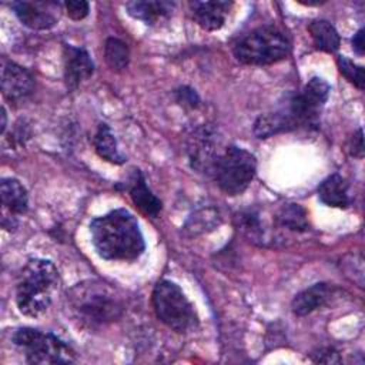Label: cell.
I'll return each instance as SVG.
<instances>
[{"mask_svg":"<svg viewBox=\"0 0 365 365\" xmlns=\"http://www.w3.org/2000/svg\"><path fill=\"white\" fill-rule=\"evenodd\" d=\"M96 252L108 261H134L145 250L137 218L125 208H115L90 221Z\"/></svg>","mask_w":365,"mask_h":365,"instance_id":"cell-1","label":"cell"},{"mask_svg":"<svg viewBox=\"0 0 365 365\" xmlns=\"http://www.w3.org/2000/svg\"><path fill=\"white\" fill-rule=\"evenodd\" d=\"M58 288V271L50 259L31 258L21 268L16 284V304L27 317H38L51 304Z\"/></svg>","mask_w":365,"mask_h":365,"instance_id":"cell-2","label":"cell"},{"mask_svg":"<svg viewBox=\"0 0 365 365\" xmlns=\"http://www.w3.org/2000/svg\"><path fill=\"white\" fill-rule=\"evenodd\" d=\"M68 302L78 321L88 328H98L118 319L123 304L114 291L98 281H84L74 285Z\"/></svg>","mask_w":365,"mask_h":365,"instance_id":"cell-3","label":"cell"},{"mask_svg":"<svg viewBox=\"0 0 365 365\" xmlns=\"http://www.w3.org/2000/svg\"><path fill=\"white\" fill-rule=\"evenodd\" d=\"M289 54V41L275 26H261L234 46L235 58L248 66H268Z\"/></svg>","mask_w":365,"mask_h":365,"instance_id":"cell-4","label":"cell"},{"mask_svg":"<svg viewBox=\"0 0 365 365\" xmlns=\"http://www.w3.org/2000/svg\"><path fill=\"white\" fill-rule=\"evenodd\" d=\"M157 318L175 332L184 334L198 328V315L182 289L170 279H160L151 295Z\"/></svg>","mask_w":365,"mask_h":365,"instance_id":"cell-5","label":"cell"},{"mask_svg":"<svg viewBox=\"0 0 365 365\" xmlns=\"http://www.w3.org/2000/svg\"><path fill=\"white\" fill-rule=\"evenodd\" d=\"M329 91L331 87L324 78L312 77L299 93H289L278 106L289 130L317 125Z\"/></svg>","mask_w":365,"mask_h":365,"instance_id":"cell-6","label":"cell"},{"mask_svg":"<svg viewBox=\"0 0 365 365\" xmlns=\"http://www.w3.org/2000/svg\"><path fill=\"white\" fill-rule=\"evenodd\" d=\"M11 341L23 351L29 364H71L76 361L71 346L51 332L23 327L14 331Z\"/></svg>","mask_w":365,"mask_h":365,"instance_id":"cell-7","label":"cell"},{"mask_svg":"<svg viewBox=\"0 0 365 365\" xmlns=\"http://www.w3.org/2000/svg\"><path fill=\"white\" fill-rule=\"evenodd\" d=\"M257 173V158L245 148L230 145L220 154L212 174L217 185L227 195L242 194Z\"/></svg>","mask_w":365,"mask_h":365,"instance_id":"cell-8","label":"cell"},{"mask_svg":"<svg viewBox=\"0 0 365 365\" xmlns=\"http://www.w3.org/2000/svg\"><path fill=\"white\" fill-rule=\"evenodd\" d=\"M220 140L211 125L197 127L187 143V153L191 167L198 173H212L221 153H218Z\"/></svg>","mask_w":365,"mask_h":365,"instance_id":"cell-9","label":"cell"},{"mask_svg":"<svg viewBox=\"0 0 365 365\" xmlns=\"http://www.w3.org/2000/svg\"><path fill=\"white\" fill-rule=\"evenodd\" d=\"M64 4L53 0H19L10 4L20 23L31 30H48L60 19Z\"/></svg>","mask_w":365,"mask_h":365,"instance_id":"cell-10","label":"cell"},{"mask_svg":"<svg viewBox=\"0 0 365 365\" xmlns=\"http://www.w3.org/2000/svg\"><path fill=\"white\" fill-rule=\"evenodd\" d=\"M1 197V225L11 231L17 228V217L23 215L29 208V194L24 185L11 177L1 178L0 181Z\"/></svg>","mask_w":365,"mask_h":365,"instance_id":"cell-11","label":"cell"},{"mask_svg":"<svg viewBox=\"0 0 365 365\" xmlns=\"http://www.w3.org/2000/svg\"><path fill=\"white\" fill-rule=\"evenodd\" d=\"M34 90V78L23 66L1 58V91L3 96L14 104L27 100Z\"/></svg>","mask_w":365,"mask_h":365,"instance_id":"cell-12","label":"cell"},{"mask_svg":"<svg viewBox=\"0 0 365 365\" xmlns=\"http://www.w3.org/2000/svg\"><path fill=\"white\" fill-rule=\"evenodd\" d=\"M64 83L68 91H74L84 80L90 78L94 71V63L88 51L83 47L64 44Z\"/></svg>","mask_w":365,"mask_h":365,"instance_id":"cell-13","label":"cell"},{"mask_svg":"<svg viewBox=\"0 0 365 365\" xmlns=\"http://www.w3.org/2000/svg\"><path fill=\"white\" fill-rule=\"evenodd\" d=\"M125 188L128 191L131 201L143 214H145L147 217H151V218L158 217V214L163 208V202L148 188L145 178L140 170L134 168L131 171V174L128 175V180L125 182Z\"/></svg>","mask_w":365,"mask_h":365,"instance_id":"cell-14","label":"cell"},{"mask_svg":"<svg viewBox=\"0 0 365 365\" xmlns=\"http://www.w3.org/2000/svg\"><path fill=\"white\" fill-rule=\"evenodd\" d=\"M336 291L338 289L328 282L314 284L294 297L291 302V309L294 315L305 317L331 302V299L336 295Z\"/></svg>","mask_w":365,"mask_h":365,"instance_id":"cell-15","label":"cell"},{"mask_svg":"<svg viewBox=\"0 0 365 365\" xmlns=\"http://www.w3.org/2000/svg\"><path fill=\"white\" fill-rule=\"evenodd\" d=\"M188 6L195 23L204 30L214 31L224 26L232 1H190Z\"/></svg>","mask_w":365,"mask_h":365,"instance_id":"cell-16","label":"cell"},{"mask_svg":"<svg viewBox=\"0 0 365 365\" xmlns=\"http://www.w3.org/2000/svg\"><path fill=\"white\" fill-rule=\"evenodd\" d=\"M175 4L173 1H164V0H157V1H128L125 3V10L127 13L137 20L144 21L145 24H157L171 16L174 11Z\"/></svg>","mask_w":365,"mask_h":365,"instance_id":"cell-17","label":"cell"},{"mask_svg":"<svg viewBox=\"0 0 365 365\" xmlns=\"http://www.w3.org/2000/svg\"><path fill=\"white\" fill-rule=\"evenodd\" d=\"M318 198L328 207L346 208L351 202L348 195V182L339 174H331L322 180L317 188Z\"/></svg>","mask_w":365,"mask_h":365,"instance_id":"cell-18","label":"cell"},{"mask_svg":"<svg viewBox=\"0 0 365 365\" xmlns=\"http://www.w3.org/2000/svg\"><path fill=\"white\" fill-rule=\"evenodd\" d=\"M93 145H94L96 153L103 160H106L111 164H124L125 163V157L118 150L117 140H115L108 124H106V123L98 124L96 134L93 137Z\"/></svg>","mask_w":365,"mask_h":365,"instance_id":"cell-19","label":"cell"},{"mask_svg":"<svg viewBox=\"0 0 365 365\" xmlns=\"http://www.w3.org/2000/svg\"><path fill=\"white\" fill-rule=\"evenodd\" d=\"M308 31L314 40V44L318 50L325 53H334L339 48V34L334 24L324 19L312 20L308 24Z\"/></svg>","mask_w":365,"mask_h":365,"instance_id":"cell-20","label":"cell"},{"mask_svg":"<svg viewBox=\"0 0 365 365\" xmlns=\"http://www.w3.org/2000/svg\"><path fill=\"white\" fill-rule=\"evenodd\" d=\"M278 225L292 231H307L308 218L307 211L299 204H284L275 214Z\"/></svg>","mask_w":365,"mask_h":365,"instance_id":"cell-21","label":"cell"},{"mask_svg":"<svg viewBox=\"0 0 365 365\" xmlns=\"http://www.w3.org/2000/svg\"><path fill=\"white\" fill-rule=\"evenodd\" d=\"M104 58L111 70H124L130 61V51L127 44L117 37H108L104 43Z\"/></svg>","mask_w":365,"mask_h":365,"instance_id":"cell-22","label":"cell"},{"mask_svg":"<svg viewBox=\"0 0 365 365\" xmlns=\"http://www.w3.org/2000/svg\"><path fill=\"white\" fill-rule=\"evenodd\" d=\"M238 230L250 240L258 244L264 242V227L261 224L259 215L254 211H244L235 217Z\"/></svg>","mask_w":365,"mask_h":365,"instance_id":"cell-23","label":"cell"},{"mask_svg":"<svg viewBox=\"0 0 365 365\" xmlns=\"http://www.w3.org/2000/svg\"><path fill=\"white\" fill-rule=\"evenodd\" d=\"M218 224L220 217L214 208H201L188 218V221L184 225V230L188 231L191 235H197L200 232L214 230V227Z\"/></svg>","mask_w":365,"mask_h":365,"instance_id":"cell-24","label":"cell"},{"mask_svg":"<svg viewBox=\"0 0 365 365\" xmlns=\"http://www.w3.org/2000/svg\"><path fill=\"white\" fill-rule=\"evenodd\" d=\"M336 66L341 71V74L349 81L352 83L355 87H358L359 90H364V67L358 66L356 63H354L352 60L346 58L345 56H338L336 58Z\"/></svg>","mask_w":365,"mask_h":365,"instance_id":"cell-25","label":"cell"},{"mask_svg":"<svg viewBox=\"0 0 365 365\" xmlns=\"http://www.w3.org/2000/svg\"><path fill=\"white\" fill-rule=\"evenodd\" d=\"M64 9L68 14L70 19L73 20H83L88 16L90 11V4L83 0H68L64 3Z\"/></svg>","mask_w":365,"mask_h":365,"instance_id":"cell-26","label":"cell"},{"mask_svg":"<svg viewBox=\"0 0 365 365\" xmlns=\"http://www.w3.org/2000/svg\"><path fill=\"white\" fill-rule=\"evenodd\" d=\"M175 98L180 104L187 106L190 108H197L200 106L198 94L188 86H182L178 90H175Z\"/></svg>","mask_w":365,"mask_h":365,"instance_id":"cell-27","label":"cell"},{"mask_svg":"<svg viewBox=\"0 0 365 365\" xmlns=\"http://www.w3.org/2000/svg\"><path fill=\"white\" fill-rule=\"evenodd\" d=\"M314 362H325V364H339V354L334 348H322L315 354H311Z\"/></svg>","mask_w":365,"mask_h":365,"instance_id":"cell-28","label":"cell"},{"mask_svg":"<svg viewBox=\"0 0 365 365\" xmlns=\"http://www.w3.org/2000/svg\"><path fill=\"white\" fill-rule=\"evenodd\" d=\"M349 154L358 158H362L364 155V138H362V128H358L356 133L351 137L348 144Z\"/></svg>","mask_w":365,"mask_h":365,"instance_id":"cell-29","label":"cell"},{"mask_svg":"<svg viewBox=\"0 0 365 365\" xmlns=\"http://www.w3.org/2000/svg\"><path fill=\"white\" fill-rule=\"evenodd\" d=\"M351 43H352V48L354 51L358 54V56H362L364 51H365V41H364V29L361 27L355 34L354 37L351 38Z\"/></svg>","mask_w":365,"mask_h":365,"instance_id":"cell-30","label":"cell"},{"mask_svg":"<svg viewBox=\"0 0 365 365\" xmlns=\"http://www.w3.org/2000/svg\"><path fill=\"white\" fill-rule=\"evenodd\" d=\"M6 125H7V114H6V108H1V133L4 134L6 131Z\"/></svg>","mask_w":365,"mask_h":365,"instance_id":"cell-31","label":"cell"}]
</instances>
